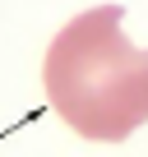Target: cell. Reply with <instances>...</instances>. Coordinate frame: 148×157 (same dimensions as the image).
Listing matches in <instances>:
<instances>
[{
	"mask_svg": "<svg viewBox=\"0 0 148 157\" xmlns=\"http://www.w3.org/2000/svg\"><path fill=\"white\" fill-rule=\"evenodd\" d=\"M120 14V5L74 14L42 65L51 111L93 143H120L148 125V51L130 46Z\"/></svg>",
	"mask_w": 148,
	"mask_h": 157,
	"instance_id": "1",
	"label": "cell"
}]
</instances>
